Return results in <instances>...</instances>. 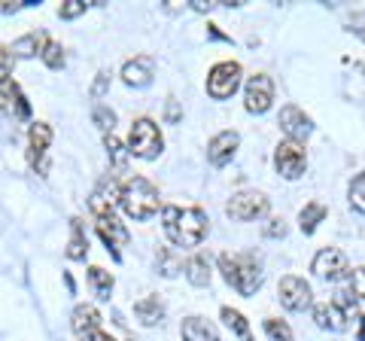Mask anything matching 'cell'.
Returning <instances> with one entry per match:
<instances>
[{
    "label": "cell",
    "mask_w": 365,
    "mask_h": 341,
    "mask_svg": "<svg viewBox=\"0 0 365 341\" xmlns=\"http://www.w3.org/2000/svg\"><path fill=\"white\" fill-rule=\"evenodd\" d=\"M162 225L165 235L174 241L177 247H198L207 235V213L201 208H177V204H168L162 210Z\"/></svg>",
    "instance_id": "6da1fadb"
},
{
    "label": "cell",
    "mask_w": 365,
    "mask_h": 341,
    "mask_svg": "<svg viewBox=\"0 0 365 341\" xmlns=\"http://www.w3.org/2000/svg\"><path fill=\"white\" fill-rule=\"evenodd\" d=\"M220 271H222V278H225L228 287L237 290L241 295H256L259 287H262V280H265L259 263L250 253H244V256L222 253L220 256Z\"/></svg>",
    "instance_id": "7a4b0ae2"
},
{
    "label": "cell",
    "mask_w": 365,
    "mask_h": 341,
    "mask_svg": "<svg viewBox=\"0 0 365 341\" xmlns=\"http://www.w3.org/2000/svg\"><path fill=\"white\" fill-rule=\"evenodd\" d=\"M119 204L131 220L143 223V220H150L158 213V189L146 177H131V180H125Z\"/></svg>",
    "instance_id": "3957f363"
},
{
    "label": "cell",
    "mask_w": 365,
    "mask_h": 341,
    "mask_svg": "<svg viewBox=\"0 0 365 341\" xmlns=\"http://www.w3.org/2000/svg\"><path fill=\"white\" fill-rule=\"evenodd\" d=\"M165 150V138L158 131V125L153 119H137L131 125V138H128V153L137 158H158Z\"/></svg>",
    "instance_id": "277c9868"
},
{
    "label": "cell",
    "mask_w": 365,
    "mask_h": 341,
    "mask_svg": "<svg viewBox=\"0 0 365 341\" xmlns=\"http://www.w3.org/2000/svg\"><path fill=\"white\" fill-rule=\"evenodd\" d=\"M225 213L237 223H250V220H259L268 213V198L256 189H244V192H235L232 198L225 201Z\"/></svg>",
    "instance_id": "5b68a950"
},
{
    "label": "cell",
    "mask_w": 365,
    "mask_h": 341,
    "mask_svg": "<svg viewBox=\"0 0 365 341\" xmlns=\"http://www.w3.org/2000/svg\"><path fill=\"white\" fill-rule=\"evenodd\" d=\"M237 86H241V64L237 61H220L210 67L207 73V95L213 101H225L237 92Z\"/></svg>",
    "instance_id": "8992f818"
},
{
    "label": "cell",
    "mask_w": 365,
    "mask_h": 341,
    "mask_svg": "<svg viewBox=\"0 0 365 341\" xmlns=\"http://www.w3.org/2000/svg\"><path fill=\"white\" fill-rule=\"evenodd\" d=\"M274 168H277V174L283 180H299L307 168L304 146L295 141H280L277 150H274Z\"/></svg>",
    "instance_id": "52a82bcc"
},
{
    "label": "cell",
    "mask_w": 365,
    "mask_h": 341,
    "mask_svg": "<svg viewBox=\"0 0 365 341\" xmlns=\"http://www.w3.org/2000/svg\"><path fill=\"white\" fill-rule=\"evenodd\" d=\"M311 271L319 278V280H329V283H338V280H344L350 278V259L341 253V250L335 247H329V250H319V253L314 256V263H311Z\"/></svg>",
    "instance_id": "ba28073f"
},
{
    "label": "cell",
    "mask_w": 365,
    "mask_h": 341,
    "mask_svg": "<svg viewBox=\"0 0 365 341\" xmlns=\"http://www.w3.org/2000/svg\"><path fill=\"white\" fill-rule=\"evenodd\" d=\"M277 299L287 311H304L311 308L314 302V292H311V283L299 275H287L280 283H277Z\"/></svg>",
    "instance_id": "9c48e42d"
},
{
    "label": "cell",
    "mask_w": 365,
    "mask_h": 341,
    "mask_svg": "<svg viewBox=\"0 0 365 341\" xmlns=\"http://www.w3.org/2000/svg\"><path fill=\"white\" fill-rule=\"evenodd\" d=\"M274 104V83L268 73H256L247 79V88H244V107L247 113H268Z\"/></svg>",
    "instance_id": "30bf717a"
},
{
    "label": "cell",
    "mask_w": 365,
    "mask_h": 341,
    "mask_svg": "<svg viewBox=\"0 0 365 341\" xmlns=\"http://www.w3.org/2000/svg\"><path fill=\"white\" fill-rule=\"evenodd\" d=\"M280 128H283V134H287L289 141H304L307 134L314 131V122H311V116H307V113L302 110V107H295V104H287L280 110Z\"/></svg>",
    "instance_id": "8fae6325"
},
{
    "label": "cell",
    "mask_w": 365,
    "mask_h": 341,
    "mask_svg": "<svg viewBox=\"0 0 365 341\" xmlns=\"http://www.w3.org/2000/svg\"><path fill=\"white\" fill-rule=\"evenodd\" d=\"M98 235H101V241L107 244V250L113 253V259H122V253H119V247H125L131 241V235H128V229L113 217V213H104V217H98Z\"/></svg>",
    "instance_id": "7c38bea8"
},
{
    "label": "cell",
    "mask_w": 365,
    "mask_h": 341,
    "mask_svg": "<svg viewBox=\"0 0 365 341\" xmlns=\"http://www.w3.org/2000/svg\"><path fill=\"white\" fill-rule=\"evenodd\" d=\"M49 143H52V128L46 122H34L28 131V158L40 174H46V150H49Z\"/></svg>",
    "instance_id": "4fadbf2b"
},
{
    "label": "cell",
    "mask_w": 365,
    "mask_h": 341,
    "mask_svg": "<svg viewBox=\"0 0 365 341\" xmlns=\"http://www.w3.org/2000/svg\"><path fill=\"white\" fill-rule=\"evenodd\" d=\"M237 146H241V134H237V131H220V134H216V138L207 143V162H210L213 168L228 165V162L235 158Z\"/></svg>",
    "instance_id": "5bb4252c"
},
{
    "label": "cell",
    "mask_w": 365,
    "mask_h": 341,
    "mask_svg": "<svg viewBox=\"0 0 365 341\" xmlns=\"http://www.w3.org/2000/svg\"><path fill=\"white\" fill-rule=\"evenodd\" d=\"M153 76H155V61L150 55H137V58L125 61V67H122V79H125V86H131V88L153 86Z\"/></svg>",
    "instance_id": "9a60e30c"
},
{
    "label": "cell",
    "mask_w": 365,
    "mask_h": 341,
    "mask_svg": "<svg viewBox=\"0 0 365 341\" xmlns=\"http://www.w3.org/2000/svg\"><path fill=\"white\" fill-rule=\"evenodd\" d=\"M314 323L326 332H344L347 329V314L335 302H319L314 305Z\"/></svg>",
    "instance_id": "2e32d148"
},
{
    "label": "cell",
    "mask_w": 365,
    "mask_h": 341,
    "mask_svg": "<svg viewBox=\"0 0 365 341\" xmlns=\"http://www.w3.org/2000/svg\"><path fill=\"white\" fill-rule=\"evenodd\" d=\"M0 110H6L13 119H28L31 116V104L21 95V88L16 83H4L0 86Z\"/></svg>",
    "instance_id": "e0dca14e"
},
{
    "label": "cell",
    "mask_w": 365,
    "mask_h": 341,
    "mask_svg": "<svg viewBox=\"0 0 365 341\" xmlns=\"http://www.w3.org/2000/svg\"><path fill=\"white\" fill-rule=\"evenodd\" d=\"M182 341H220V329L204 317H186L180 326Z\"/></svg>",
    "instance_id": "ac0fdd59"
},
{
    "label": "cell",
    "mask_w": 365,
    "mask_h": 341,
    "mask_svg": "<svg viewBox=\"0 0 365 341\" xmlns=\"http://www.w3.org/2000/svg\"><path fill=\"white\" fill-rule=\"evenodd\" d=\"M46 46H49V37H46L43 31H31V34H25V37H19L13 43V55L16 58H34V55L43 58Z\"/></svg>",
    "instance_id": "d6986e66"
},
{
    "label": "cell",
    "mask_w": 365,
    "mask_h": 341,
    "mask_svg": "<svg viewBox=\"0 0 365 341\" xmlns=\"http://www.w3.org/2000/svg\"><path fill=\"white\" fill-rule=\"evenodd\" d=\"M134 317L140 320L143 326H158L165 320V305L158 295H146V299H140L134 305Z\"/></svg>",
    "instance_id": "ffe728a7"
},
{
    "label": "cell",
    "mask_w": 365,
    "mask_h": 341,
    "mask_svg": "<svg viewBox=\"0 0 365 341\" xmlns=\"http://www.w3.org/2000/svg\"><path fill=\"white\" fill-rule=\"evenodd\" d=\"M71 326H73V332H76L79 338L88 335V332H98V329H101V314H98V308H95V305H79V308L73 311Z\"/></svg>",
    "instance_id": "44dd1931"
},
{
    "label": "cell",
    "mask_w": 365,
    "mask_h": 341,
    "mask_svg": "<svg viewBox=\"0 0 365 341\" xmlns=\"http://www.w3.org/2000/svg\"><path fill=\"white\" fill-rule=\"evenodd\" d=\"M186 278H189L192 287H207L210 278H213L210 259L207 256H192L189 263H186Z\"/></svg>",
    "instance_id": "7402d4cb"
},
{
    "label": "cell",
    "mask_w": 365,
    "mask_h": 341,
    "mask_svg": "<svg viewBox=\"0 0 365 341\" xmlns=\"http://www.w3.org/2000/svg\"><path fill=\"white\" fill-rule=\"evenodd\" d=\"M326 204H319V201H311V204H304L302 213H299V225H302V232L304 235H314L317 232V225L326 220Z\"/></svg>",
    "instance_id": "603a6c76"
},
{
    "label": "cell",
    "mask_w": 365,
    "mask_h": 341,
    "mask_svg": "<svg viewBox=\"0 0 365 341\" xmlns=\"http://www.w3.org/2000/svg\"><path fill=\"white\" fill-rule=\"evenodd\" d=\"M88 283H91V290H95V295L101 302H110V295H113V275L110 271H104L101 265H91L88 268Z\"/></svg>",
    "instance_id": "cb8c5ba5"
},
{
    "label": "cell",
    "mask_w": 365,
    "mask_h": 341,
    "mask_svg": "<svg viewBox=\"0 0 365 341\" xmlns=\"http://www.w3.org/2000/svg\"><path fill=\"white\" fill-rule=\"evenodd\" d=\"M71 229H73V235H71V244H67V259H86L88 256V238L83 232V223L73 217Z\"/></svg>",
    "instance_id": "d4e9b609"
},
{
    "label": "cell",
    "mask_w": 365,
    "mask_h": 341,
    "mask_svg": "<svg viewBox=\"0 0 365 341\" xmlns=\"http://www.w3.org/2000/svg\"><path fill=\"white\" fill-rule=\"evenodd\" d=\"M222 320L225 326L232 329V332L241 338V341H253V335H250V323H247V317L241 311H235V308H222Z\"/></svg>",
    "instance_id": "484cf974"
},
{
    "label": "cell",
    "mask_w": 365,
    "mask_h": 341,
    "mask_svg": "<svg viewBox=\"0 0 365 341\" xmlns=\"http://www.w3.org/2000/svg\"><path fill=\"white\" fill-rule=\"evenodd\" d=\"M155 265H158V271H162L165 278H177L180 271H182V259H180V256H177L170 247H165V250H158Z\"/></svg>",
    "instance_id": "4316f807"
},
{
    "label": "cell",
    "mask_w": 365,
    "mask_h": 341,
    "mask_svg": "<svg viewBox=\"0 0 365 341\" xmlns=\"http://www.w3.org/2000/svg\"><path fill=\"white\" fill-rule=\"evenodd\" d=\"M104 146H107V153H110V158H113V168H116V170H125V168H128V150L122 146V141L116 138V134H107V138H104Z\"/></svg>",
    "instance_id": "83f0119b"
},
{
    "label": "cell",
    "mask_w": 365,
    "mask_h": 341,
    "mask_svg": "<svg viewBox=\"0 0 365 341\" xmlns=\"http://www.w3.org/2000/svg\"><path fill=\"white\" fill-rule=\"evenodd\" d=\"M350 208L353 210H359V213H365V170L362 174H356L353 177V183H350Z\"/></svg>",
    "instance_id": "f1b7e54d"
},
{
    "label": "cell",
    "mask_w": 365,
    "mask_h": 341,
    "mask_svg": "<svg viewBox=\"0 0 365 341\" xmlns=\"http://www.w3.org/2000/svg\"><path fill=\"white\" fill-rule=\"evenodd\" d=\"M265 332H268L271 341H295L292 338V329L283 323V320H274V317H268V320H265Z\"/></svg>",
    "instance_id": "f546056e"
},
{
    "label": "cell",
    "mask_w": 365,
    "mask_h": 341,
    "mask_svg": "<svg viewBox=\"0 0 365 341\" xmlns=\"http://www.w3.org/2000/svg\"><path fill=\"white\" fill-rule=\"evenodd\" d=\"M43 61H46L49 71H61V67H64V46H61V43L49 40V46H46V52H43Z\"/></svg>",
    "instance_id": "4dcf8cb0"
},
{
    "label": "cell",
    "mask_w": 365,
    "mask_h": 341,
    "mask_svg": "<svg viewBox=\"0 0 365 341\" xmlns=\"http://www.w3.org/2000/svg\"><path fill=\"white\" fill-rule=\"evenodd\" d=\"M91 119H95V125L101 131H107V134H113V125H116V113H113L110 107H104V104H98L95 107V113H91Z\"/></svg>",
    "instance_id": "1f68e13d"
},
{
    "label": "cell",
    "mask_w": 365,
    "mask_h": 341,
    "mask_svg": "<svg viewBox=\"0 0 365 341\" xmlns=\"http://www.w3.org/2000/svg\"><path fill=\"white\" fill-rule=\"evenodd\" d=\"M86 9H88V4H86V0H67V4H61L58 16H61L64 21H71V19H76V16H83Z\"/></svg>",
    "instance_id": "d6a6232c"
},
{
    "label": "cell",
    "mask_w": 365,
    "mask_h": 341,
    "mask_svg": "<svg viewBox=\"0 0 365 341\" xmlns=\"http://www.w3.org/2000/svg\"><path fill=\"white\" fill-rule=\"evenodd\" d=\"M350 292L365 302V268H353L350 271Z\"/></svg>",
    "instance_id": "836d02e7"
},
{
    "label": "cell",
    "mask_w": 365,
    "mask_h": 341,
    "mask_svg": "<svg viewBox=\"0 0 365 341\" xmlns=\"http://www.w3.org/2000/svg\"><path fill=\"white\" fill-rule=\"evenodd\" d=\"M262 232H265V238H283L287 235V223H283V217H271Z\"/></svg>",
    "instance_id": "e575fe53"
},
{
    "label": "cell",
    "mask_w": 365,
    "mask_h": 341,
    "mask_svg": "<svg viewBox=\"0 0 365 341\" xmlns=\"http://www.w3.org/2000/svg\"><path fill=\"white\" fill-rule=\"evenodd\" d=\"M107 86H110V71H101L98 79H95V86H91V98L101 101V98L107 95Z\"/></svg>",
    "instance_id": "d590c367"
},
{
    "label": "cell",
    "mask_w": 365,
    "mask_h": 341,
    "mask_svg": "<svg viewBox=\"0 0 365 341\" xmlns=\"http://www.w3.org/2000/svg\"><path fill=\"white\" fill-rule=\"evenodd\" d=\"M9 73H13V58L9 52H0V86L9 83Z\"/></svg>",
    "instance_id": "8d00e7d4"
},
{
    "label": "cell",
    "mask_w": 365,
    "mask_h": 341,
    "mask_svg": "<svg viewBox=\"0 0 365 341\" xmlns=\"http://www.w3.org/2000/svg\"><path fill=\"white\" fill-rule=\"evenodd\" d=\"M182 116V113H180V107H177V101H168V110H165V119L168 122H177Z\"/></svg>",
    "instance_id": "74e56055"
},
{
    "label": "cell",
    "mask_w": 365,
    "mask_h": 341,
    "mask_svg": "<svg viewBox=\"0 0 365 341\" xmlns=\"http://www.w3.org/2000/svg\"><path fill=\"white\" fill-rule=\"evenodd\" d=\"M79 341H116V338H110L107 332H101V329H98V332H88V335H83Z\"/></svg>",
    "instance_id": "f35d334b"
},
{
    "label": "cell",
    "mask_w": 365,
    "mask_h": 341,
    "mask_svg": "<svg viewBox=\"0 0 365 341\" xmlns=\"http://www.w3.org/2000/svg\"><path fill=\"white\" fill-rule=\"evenodd\" d=\"M189 6L195 9V13H210V9H213L216 4H204V0H189Z\"/></svg>",
    "instance_id": "ab89813d"
},
{
    "label": "cell",
    "mask_w": 365,
    "mask_h": 341,
    "mask_svg": "<svg viewBox=\"0 0 365 341\" xmlns=\"http://www.w3.org/2000/svg\"><path fill=\"white\" fill-rule=\"evenodd\" d=\"M356 320H359V341H365V314H359Z\"/></svg>",
    "instance_id": "60d3db41"
},
{
    "label": "cell",
    "mask_w": 365,
    "mask_h": 341,
    "mask_svg": "<svg viewBox=\"0 0 365 341\" xmlns=\"http://www.w3.org/2000/svg\"><path fill=\"white\" fill-rule=\"evenodd\" d=\"M64 283H67V290H71V292L76 290V283H73V278H71V275H64Z\"/></svg>",
    "instance_id": "b9f144b4"
},
{
    "label": "cell",
    "mask_w": 365,
    "mask_h": 341,
    "mask_svg": "<svg viewBox=\"0 0 365 341\" xmlns=\"http://www.w3.org/2000/svg\"><path fill=\"white\" fill-rule=\"evenodd\" d=\"M353 31H356V34H359V37L365 40V28H353Z\"/></svg>",
    "instance_id": "7bdbcfd3"
}]
</instances>
